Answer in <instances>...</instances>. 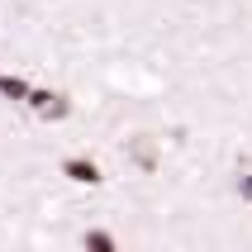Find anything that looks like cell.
I'll return each mask as SVG.
<instances>
[{
    "label": "cell",
    "mask_w": 252,
    "mask_h": 252,
    "mask_svg": "<svg viewBox=\"0 0 252 252\" xmlns=\"http://www.w3.org/2000/svg\"><path fill=\"white\" fill-rule=\"evenodd\" d=\"M238 195H243V200H252V176H243V181H238Z\"/></svg>",
    "instance_id": "277c9868"
},
{
    "label": "cell",
    "mask_w": 252,
    "mask_h": 252,
    "mask_svg": "<svg viewBox=\"0 0 252 252\" xmlns=\"http://www.w3.org/2000/svg\"><path fill=\"white\" fill-rule=\"evenodd\" d=\"M62 171H67L71 181H81V186H100V167H95V162H86V157H67Z\"/></svg>",
    "instance_id": "7a4b0ae2"
},
{
    "label": "cell",
    "mask_w": 252,
    "mask_h": 252,
    "mask_svg": "<svg viewBox=\"0 0 252 252\" xmlns=\"http://www.w3.org/2000/svg\"><path fill=\"white\" fill-rule=\"evenodd\" d=\"M29 91H33L29 81H19V76H5V71H0V95H10V100H19V105H24Z\"/></svg>",
    "instance_id": "3957f363"
},
{
    "label": "cell",
    "mask_w": 252,
    "mask_h": 252,
    "mask_svg": "<svg viewBox=\"0 0 252 252\" xmlns=\"http://www.w3.org/2000/svg\"><path fill=\"white\" fill-rule=\"evenodd\" d=\"M24 105H33L43 119H67V114H71L67 95H53V91H29V100H24Z\"/></svg>",
    "instance_id": "6da1fadb"
}]
</instances>
